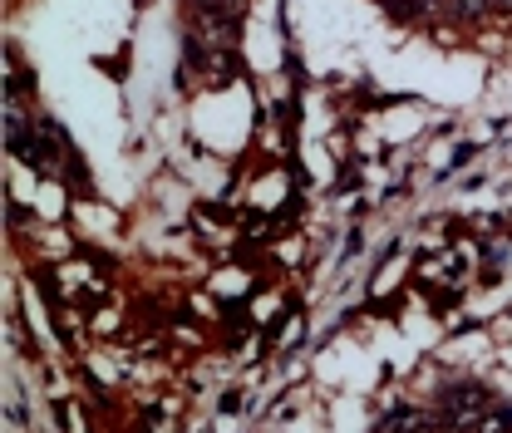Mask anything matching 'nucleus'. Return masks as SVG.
<instances>
[{"label":"nucleus","instance_id":"obj_1","mask_svg":"<svg viewBox=\"0 0 512 433\" xmlns=\"http://www.w3.org/2000/svg\"><path fill=\"white\" fill-rule=\"evenodd\" d=\"M384 433H434V424H429L424 414H394V419L384 424Z\"/></svg>","mask_w":512,"mask_h":433},{"label":"nucleus","instance_id":"obj_2","mask_svg":"<svg viewBox=\"0 0 512 433\" xmlns=\"http://www.w3.org/2000/svg\"><path fill=\"white\" fill-rule=\"evenodd\" d=\"M453 10H458V15H468V20H478V15H488V10H493V0H453Z\"/></svg>","mask_w":512,"mask_h":433},{"label":"nucleus","instance_id":"obj_3","mask_svg":"<svg viewBox=\"0 0 512 433\" xmlns=\"http://www.w3.org/2000/svg\"><path fill=\"white\" fill-rule=\"evenodd\" d=\"M493 10H503V15H512V0H493Z\"/></svg>","mask_w":512,"mask_h":433}]
</instances>
